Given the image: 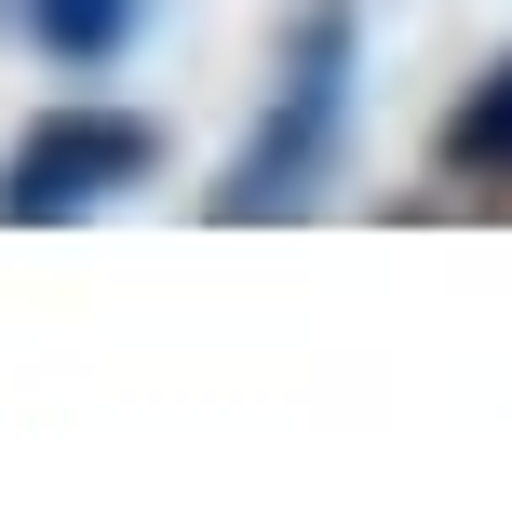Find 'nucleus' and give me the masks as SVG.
Wrapping results in <instances>:
<instances>
[{"label": "nucleus", "instance_id": "f257e3e1", "mask_svg": "<svg viewBox=\"0 0 512 512\" xmlns=\"http://www.w3.org/2000/svg\"><path fill=\"white\" fill-rule=\"evenodd\" d=\"M351 81H364L351 0H310V14L283 27V68H270L256 135L230 149V176H216V230H270V216H310V203H324L337 149H351Z\"/></svg>", "mask_w": 512, "mask_h": 512}, {"label": "nucleus", "instance_id": "f03ea898", "mask_svg": "<svg viewBox=\"0 0 512 512\" xmlns=\"http://www.w3.org/2000/svg\"><path fill=\"white\" fill-rule=\"evenodd\" d=\"M162 176V122H135V108H41V122L0 149V230H68V216H108L122 189Z\"/></svg>", "mask_w": 512, "mask_h": 512}, {"label": "nucleus", "instance_id": "7ed1b4c3", "mask_svg": "<svg viewBox=\"0 0 512 512\" xmlns=\"http://www.w3.org/2000/svg\"><path fill=\"white\" fill-rule=\"evenodd\" d=\"M432 162H445L459 189H512V54L472 68V95L432 122Z\"/></svg>", "mask_w": 512, "mask_h": 512}, {"label": "nucleus", "instance_id": "20e7f679", "mask_svg": "<svg viewBox=\"0 0 512 512\" xmlns=\"http://www.w3.org/2000/svg\"><path fill=\"white\" fill-rule=\"evenodd\" d=\"M27 41H41L54 68H108V54L135 41V0H27Z\"/></svg>", "mask_w": 512, "mask_h": 512}]
</instances>
